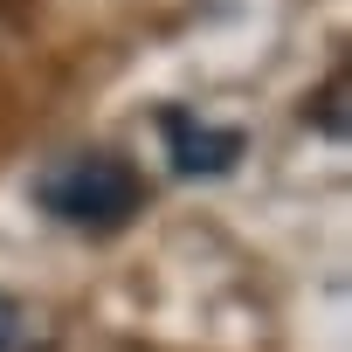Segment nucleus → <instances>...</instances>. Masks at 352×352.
Returning a JSON list of instances; mask_svg holds the SVG:
<instances>
[{
	"mask_svg": "<svg viewBox=\"0 0 352 352\" xmlns=\"http://www.w3.org/2000/svg\"><path fill=\"white\" fill-rule=\"evenodd\" d=\"M159 131H166V152H173L180 173H228L242 159V131L235 124H201L187 111H166Z\"/></svg>",
	"mask_w": 352,
	"mask_h": 352,
	"instance_id": "obj_2",
	"label": "nucleus"
},
{
	"mask_svg": "<svg viewBox=\"0 0 352 352\" xmlns=\"http://www.w3.org/2000/svg\"><path fill=\"white\" fill-rule=\"evenodd\" d=\"M0 352H49L42 318L28 304H14V297H0Z\"/></svg>",
	"mask_w": 352,
	"mask_h": 352,
	"instance_id": "obj_3",
	"label": "nucleus"
},
{
	"mask_svg": "<svg viewBox=\"0 0 352 352\" xmlns=\"http://www.w3.org/2000/svg\"><path fill=\"white\" fill-rule=\"evenodd\" d=\"M35 201L63 228L111 235V228H124L145 208V180H138V166L118 159V152H69V159H56L42 180H35Z\"/></svg>",
	"mask_w": 352,
	"mask_h": 352,
	"instance_id": "obj_1",
	"label": "nucleus"
}]
</instances>
